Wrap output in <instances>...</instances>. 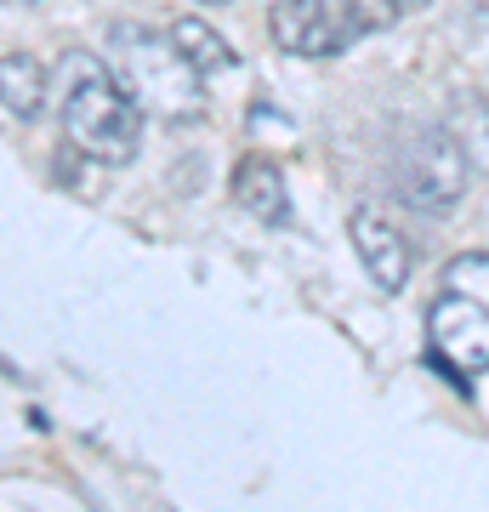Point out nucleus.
I'll return each instance as SVG.
<instances>
[{"label": "nucleus", "instance_id": "obj_2", "mask_svg": "<svg viewBox=\"0 0 489 512\" xmlns=\"http://www.w3.org/2000/svg\"><path fill=\"white\" fill-rule=\"evenodd\" d=\"M109 46L137 109L160 114L165 126H188L205 114V74L188 69V57L171 46V35L143 29V23H114Z\"/></svg>", "mask_w": 489, "mask_h": 512}, {"label": "nucleus", "instance_id": "obj_1", "mask_svg": "<svg viewBox=\"0 0 489 512\" xmlns=\"http://www.w3.org/2000/svg\"><path fill=\"white\" fill-rule=\"evenodd\" d=\"M57 114H63V137L74 154L103 165L137 160L143 143V109L126 92V80L91 52H69L57 63Z\"/></svg>", "mask_w": 489, "mask_h": 512}, {"label": "nucleus", "instance_id": "obj_7", "mask_svg": "<svg viewBox=\"0 0 489 512\" xmlns=\"http://www.w3.org/2000/svg\"><path fill=\"white\" fill-rule=\"evenodd\" d=\"M234 205L245 217L268 222V228H285L290 222V194H285V177L268 154H245L234 165Z\"/></svg>", "mask_w": 489, "mask_h": 512}, {"label": "nucleus", "instance_id": "obj_4", "mask_svg": "<svg viewBox=\"0 0 489 512\" xmlns=\"http://www.w3.org/2000/svg\"><path fill=\"white\" fill-rule=\"evenodd\" d=\"M387 177H393V200L399 205H410L421 217H444L467 194L472 165H467V154H461L450 126H410L393 143Z\"/></svg>", "mask_w": 489, "mask_h": 512}, {"label": "nucleus", "instance_id": "obj_14", "mask_svg": "<svg viewBox=\"0 0 489 512\" xmlns=\"http://www.w3.org/2000/svg\"><path fill=\"white\" fill-rule=\"evenodd\" d=\"M23 6H29V0H23Z\"/></svg>", "mask_w": 489, "mask_h": 512}, {"label": "nucleus", "instance_id": "obj_11", "mask_svg": "<svg viewBox=\"0 0 489 512\" xmlns=\"http://www.w3.org/2000/svg\"><path fill=\"white\" fill-rule=\"evenodd\" d=\"M444 291L455 296H472L489 308V251H461L444 262Z\"/></svg>", "mask_w": 489, "mask_h": 512}, {"label": "nucleus", "instance_id": "obj_9", "mask_svg": "<svg viewBox=\"0 0 489 512\" xmlns=\"http://www.w3.org/2000/svg\"><path fill=\"white\" fill-rule=\"evenodd\" d=\"M171 46H177V52L188 57V69L205 74V80H211V74H228L239 63L234 46H228L211 23H200V18H177V23H171Z\"/></svg>", "mask_w": 489, "mask_h": 512}, {"label": "nucleus", "instance_id": "obj_8", "mask_svg": "<svg viewBox=\"0 0 489 512\" xmlns=\"http://www.w3.org/2000/svg\"><path fill=\"white\" fill-rule=\"evenodd\" d=\"M0 103H6V114H18V120H35L46 109V69L29 52L0 57Z\"/></svg>", "mask_w": 489, "mask_h": 512}, {"label": "nucleus", "instance_id": "obj_5", "mask_svg": "<svg viewBox=\"0 0 489 512\" xmlns=\"http://www.w3.org/2000/svg\"><path fill=\"white\" fill-rule=\"evenodd\" d=\"M427 353L438 370H450L455 382H472L489 370V308L472 296L444 291L427 308Z\"/></svg>", "mask_w": 489, "mask_h": 512}, {"label": "nucleus", "instance_id": "obj_6", "mask_svg": "<svg viewBox=\"0 0 489 512\" xmlns=\"http://www.w3.org/2000/svg\"><path fill=\"white\" fill-rule=\"evenodd\" d=\"M347 234H353V251H359L364 274L376 279V291L399 296L410 285V239L393 228V217L381 205H359L347 217Z\"/></svg>", "mask_w": 489, "mask_h": 512}, {"label": "nucleus", "instance_id": "obj_13", "mask_svg": "<svg viewBox=\"0 0 489 512\" xmlns=\"http://www.w3.org/2000/svg\"><path fill=\"white\" fill-rule=\"evenodd\" d=\"M200 6H228V0H200Z\"/></svg>", "mask_w": 489, "mask_h": 512}, {"label": "nucleus", "instance_id": "obj_10", "mask_svg": "<svg viewBox=\"0 0 489 512\" xmlns=\"http://www.w3.org/2000/svg\"><path fill=\"white\" fill-rule=\"evenodd\" d=\"M450 131H455V143H461V154H467L472 171L489 177V97H478V92L461 97L455 114H450Z\"/></svg>", "mask_w": 489, "mask_h": 512}, {"label": "nucleus", "instance_id": "obj_12", "mask_svg": "<svg viewBox=\"0 0 489 512\" xmlns=\"http://www.w3.org/2000/svg\"><path fill=\"white\" fill-rule=\"evenodd\" d=\"M421 6H433V0H393V12H399V18H404V12H421Z\"/></svg>", "mask_w": 489, "mask_h": 512}, {"label": "nucleus", "instance_id": "obj_3", "mask_svg": "<svg viewBox=\"0 0 489 512\" xmlns=\"http://www.w3.org/2000/svg\"><path fill=\"white\" fill-rule=\"evenodd\" d=\"M399 18L393 0H279L268 12V35L290 57H342L364 35Z\"/></svg>", "mask_w": 489, "mask_h": 512}]
</instances>
